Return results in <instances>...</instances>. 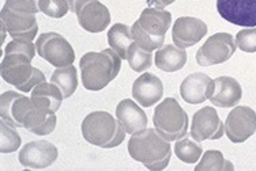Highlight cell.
Segmentation results:
<instances>
[{
  "mask_svg": "<svg viewBox=\"0 0 256 171\" xmlns=\"http://www.w3.org/2000/svg\"><path fill=\"white\" fill-rule=\"evenodd\" d=\"M170 22L172 14L169 11L156 7L144 8L139 19L131 27L134 41L148 52L161 49L165 42V34L170 27Z\"/></svg>",
  "mask_w": 256,
  "mask_h": 171,
  "instance_id": "277c9868",
  "label": "cell"
},
{
  "mask_svg": "<svg viewBox=\"0 0 256 171\" xmlns=\"http://www.w3.org/2000/svg\"><path fill=\"white\" fill-rule=\"evenodd\" d=\"M79 26L89 33H101L110 23L108 7L100 0H89L75 11Z\"/></svg>",
  "mask_w": 256,
  "mask_h": 171,
  "instance_id": "2e32d148",
  "label": "cell"
},
{
  "mask_svg": "<svg viewBox=\"0 0 256 171\" xmlns=\"http://www.w3.org/2000/svg\"><path fill=\"white\" fill-rule=\"evenodd\" d=\"M66 1H67V4H68L70 11H71V12H75L78 7H80L84 3L89 1V0H66Z\"/></svg>",
  "mask_w": 256,
  "mask_h": 171,
  "instance_id": "d6a6232c",
  "label": "cell"
},
{
  "mask_svg": "<svg viewBox=\"0 0 256 171\" xmlns=\"http://www.w3.org/2000/svg\"><path fill=\"white\" fill-rule=\"evenodd\" d=\"M128 154L148 170L161 171L166 169L170 162L172 148L170 142L164 139L156 128H146L134 133L128 140Z\"/></svg>",
  "mask_w": 256,
  "mask_h": 171,
  "instance_id": "7a4b0ae2",
  "label": "cell"
},
{
  "mask_svg": "<svg viewBox=\"0 0 256 171\" xmlns=\"http://www.w3.org/2000/svg\"><path fill=\"white\" fill-rule=\"evenodd\" d=\"M38 11V4L29 0H6L0 12L2 26H4L12 39L33 41L38 33V23L36 18Z\"/></svg>",
  "mask_w": 256,
  "mask_h": 171,
  "instance_id": "5b68a950",
  "label": "cell"
},
{
  "mask_svg": "<svg viewBox=\"0 0 256 171\" xmlns=\"http://www.w3.org/2000/svg\"><path fill=\"white\" fill-rule=\"evenodd\" d=\"M58 157L59 151L54 144L46 140H37L22 147L18 161L22 166L29 169H46L54 165Z\"/></svg>",
  "mask_w": 256,
  "mask_h": 171,
  "instance_id": "5bb4252c",
  "label": "cell"
},
{
  "mask_svg": "<svg viewBox=\"0 0 256 171\" xmlns=\"http://www.w3.org/2000/svg\"><path fill=\"white\" fill-rule=\"evenodd\" d=\"M225 133V124L221 121L217 110L204 106L192 116L191 137L198 143L204 140H218Z\"/></svg>",
  "mask_w": 256,
  "mask_h": 171,
  "instance_id": "7c38bea8",
  "label": "cell"
},
{
  "mask_svg": "<svg viewBox=\"0 0 256 171\" xmlns=\"http://www.w3.org/2000/svg\"><path fill=\"white\" fill-rule=\"evenodd\" d=\"M148 7H156V8H165L168 5L174 3L176 0H146Z\"/></svg>",
  "mask_w": 256,
  "mask_h": 171,
  "instance_id": "1f68e13d",
  "label": "cell"
},
{
  "mask_svg": "<svg viewBox=\"0 0 256 171\" xmlns=\"http://www.w3.org/2000/svg\"><path fill=\"white\" fill-rule=\"evenodd\" d=\"M234 170V166L226 161L224 154L217 150H208L203 154V158L199 165L195 167V171H224Z\"/></svg>",
  "mask_w": 256,
  "mask_h": 171,
  "instance_id": "d4e9b609",
  "label": "cell"
},
{
  "mask_svg": "<svg viewBox=\"0 0 256 171\" xmlns=\"http://www.w3.org/2000/svg\"><path fill=\"white\" fill-rule=\"evenodd\" d=\"M154 63L164 72H176L187 63V52L176 45H165L157 50Z\"/></svg>",
  "mask_w": 256,
  "mask_h": 171,
  "instance_id": "7402d4cb",
  "label": "cell"
},
{
  "mask_svg": "<svg viewBox=\"0 0 256 171\" xmlns=\"http://www.w3.org/2000/svg\"><path fill=\"white\" fill-rule=\"evenodd\" d=\"M237 48L246 52V53H255L256 52V29L255 27H246L240 30L236 34Z\"/></svg>",
  "mask_w": 256,
  "mask_h": 171,
  "instance_id": "f546056e",
  "label": "cell"
},
{
  "mask_svg": "<svg viewBox=\"0 0 256 171\" xmlns=\"http://www.w3.org/2000/svg\"><path fill=\"white\" fill-rule=\"evenodd\" d=\"M38 8L42 14L54 19L63 18L70 11L66 0H38Z\"/></svg>",
  "mask_w": 256,
  "mask_h": 171,
  "instance_id": "f1b7e54d",
  "label": "cell"
},
{
  "mask_svg": "<svg viewBox=\"0 0 256 171\" xmlns=\"http://www.w3.org/2000/svg\"><path fill=\"white\" fill-rule=\"evenodd\" d=\"M242 88L232 76H220L212 80L207 99L217 108H234L242 101Z\"/></svg>",
  "mask_w": 256,
  "mask_h": 171,
  "instance_id": "9a60e30c",
  "label": "cell"
},
{
  "mask_svg": "<svg viewBox=\"0 0 256 171\" xmlns=\"http://www.w3.org/2000/svg\"><path fill=\"white\" fill-rule=\"evenodd\" d=\"M134 42L131 29L127 24L116 23L108 31V44L123 60H127L128 49Z\"/></svg>",
  "mask_w": 256,
  "mask_h": 171,
  "instance_id": "603a6c76",
  "label": "cell"
},
{
  "mask_svg": "<svg viewBox=\"0 0 256 171\" xmlns=\"http://www.w3.org/2000/svg\"><path fill=\"white\" fill-rule=\"evenodd\" d=\"M217 10L229 23L256 27V0H217Z\"/></svg>",
  "mask_w": 256,
  "mask_h": 171,
  "instance_id": "4fadbf2b",
  "label": "cell"
},
{
  "mask_svg": "<svg viewBox=\"0 0 256 171\" xmlns=\"http://www.w3.org/2000/svg\"><path fill=\"white\" fill-rule=\"evenodd\" d=\"M122 60L112 48L84 54L79 61L84 87L89 91H100L106 87L120 72Z\"/></svg>",
  "mask_w": 256,
  "mask_h": 171,
  "instance_id": "3957f363",
  "label": "cell"
},
{
  "mask_svg": "<svg viewBox=\"0 0 256 171\" xmlns=\"http://www.w3.org/2000/svg\"><path fill=\"white\" fill-rule=\"evenodd\" d=\"M256 132V113L250 106H234L225 121V133L232 143L246 142Z\"/></svg>",
  "mask_w": 256,
  "mask_h": 171,
  "instance_id": "8fae6325",
  "label": "cell"
},
{
  "mask_svg": "<svg viewBox=\"0 0 256 171\" xmlns=\"http://www.w3.org/2000/svg\"><path fill=\"white\" fill-rule=\"evenodd\" d=\"M32 3H36V4H38V0H29Z\"/></svg>",
  "mask_w": 256,
  "mask_h": 171,
  "instance_id": "836d02e7",
  "label": "cell"
},
{
  "mask_svg": "<svg viewBox=\"0 0 256 171\" xmlns=\"http://www.w3.org/2000/svg\"><path fill=\"white\" fill-rule=\"evenodd\" d=\"M36 45L32 41H26V39H12L11 42L7 44L4 48V53H22L28 54L32 59H34L36 54Z\"/></svg>",
  "mask_w": 256,
  "mask_h": 171,
  "instance_id": "4dcf8cb0",
  "label": "cell"
},
{
  "mask_svg": "<svg viewBox=\"0 0 256 171\" xmlns=\"http://www.w3.org/2000/svg\"><path fill=\"white\" fill-rule=\"evenodd\" d=\"M36 48L40 57L56 68L74 65L75 52L67 39L59 33H44L36 41Z\"/></svg>",
  "mask_w": 256,
  "mask_h": 171,
  "instance_id": "9c48e42d",
  "label": "cell"
},
{
  "mask_svg": "<svg viewBox=\"0 0 256 171\" xmlns=\"http://www.w3.org/2000/svg\"><path fill=\"white\" fill-rule=\"evenodd\" d=\"M174 154L184 163L194 165L198 161H200V157L203 155V148L198 144V142L195 143L191 139L182 137L180 140H176Z\"/></svg>",
  "mask_w": 256,
  "mask_h": 171,
  "instance_id": "484cf974",
  "label": "cell"
},
{
  "mask_svg": "<svg viewBox=\"0 0 256 171\" xmlns=\"http://www.w3.org/2000/svg\"><path fill=\"white\" fill-rule=\"evenodd\" d=\"M207 24L202 19L192 16H180L173 24V42L182 49L191 48L207 34Z\"/></svg>",
  "mask_w": 256,
  "mask_h": 171,
  "instance_id": "e0dca14e",
  "label": "cell"
},
{
  "mask_svg": "<svg viewBox=\"0 0 256 171\" xmlns=\"http://www.w3.org/2000/svg\"><path fill=\"white\" fill-rule=\"evenodd\" d=\"M127 61L130 67L135 72H144L153 65V56L152 52H148L139 46L135 41H134L127 53Z\"/></svg>",
  "mask_w": 256,
  "mask_h": 171,
  "instance_id": "4316f807",
  "label": "cell"
},
{
  "mask_svg": "<svg viewBox=\"0 0 256 171\" xmlns=\"http://www.w3.org/2000/svg\"><path fill=\"white\" fill-rule=\"evenodd\" d=\"M210 84L212 78L206 73H191L180 84V95L187 103L199 105L207 99Z\"/></svg>",
  "mask_w": 256,
  "mask_h": 171,
  "instance_id": "ffe728a7",
  "label": "cell"
},
{
  "mask_svg": "<svg viewBox=\"0 0 256 171\" xmlns=\"http://www.w3.org/2000/svg\"><path fill=\"white\" fill-rule=\"evenodd\" d=\"M16 127L10 122L2 120L0 122V151L2 154H11L18 151L20 147V136L16 132Z\"/></svg>",
  "mask_w": 256,
  "mask_h": 171,
  "instance_id": "83f0119b",
  "label": "cell"
},
{
  "mask_svg": "<svg viewBox=\"0 0 256 171\" xmlns=\"http://www.w3.org/2000/svg\"><path fill=\"white\" fill-rule=\"evenodd\" d=\"M236 41L229 33H216L208 37L196 52V63L200 67L222 64L236 52Z\"/></svg>",
  "mask_w": 256,
  "mask_h": 171,
  "instance_id": "30bf717a",
  "label": "cell"
},
{
  "mask_svg": "<svg viewBox=\"0 0 256 171\" xmlns=\"http://www.w3.org/2000/svg\"><path fill=\"white\" fill-rule=\"evenodd\" d=\"M32 101L40 106L41 109H44L50 113H56L62 106L63 102V93L58 86L54 83H40L37 84L33 91H32Z\"/></svg>",
  "mask_w": 256,
  "mask_h": 171,
  "instance_id": "44dd1931",
  "label": "cell"
},
{
  "mask_svg": "<svg viewBox=\"0 0 256 171\" xmlns=\"http://www.w3.org/2000/svg\"><path fill=\"white\" fill-rule=\"evenodd\" d=\"M164 84L153 73H142L132 84V97L143 108H150L161 101Z\"/></svg>",
  "mask_w": 256,
  "mask_h": 171,
  "instance_id": "ac0fdd59",
  "label": "cell"
},
{
  "mask_svg": "<svg viewBox=\"0 0 256 171\" xmlns=\"http://www.w3.org/2000/svg\"><path fill=\"white\" fill-rule=\"evenodd\" d=\"M32 60L28 54L4 53L0 65L3 80L22 93L33 91L37 84L44 83L45 75L30 64Z\"/></svg>",
  "mask_w": 256,
  "mask_h": 171,
  "instance_id": "52a82bcc",
  "label": "cell"
},
{
  "mask_svg": "<svg viewBox=\"0 0 256 171\" xmlns=\"http://www.w3.org/2000/svg\"><path fill=\"white\" fill-rule=\"evenodd\" d=\"M50 82L62 90L64 98H70L78 87V71L74 65L54 69L50 76Z\"/></svg>",
  "mask_w": 256,
  "mask_h": 171,
  "instance_id": "cb8c5ba5",
  "label": "cell"
},
{
  "mask_svg": "<svg viewBox=\"0 0 256 171\" xmlns=\"http://www.w3.org/2000/svg\"><path fill=\"white\" fill-rule=\"evenodd\" d=\"M0 116L2 120L10 122L14 127L24 128L29 132L46 136L56 128V116L37 106L32 98L16 91H7L0 97Z\"/></svg>",
  "mask_w": 256,
  "mask_h": 171,
  "instance_id": "6da1fadb",
  "label": "cell"
},
{
  "mask_svg": "<svg viewBox=\"0 0 256 171\" xmlns=\"http://www.w3.org/2000/svg\"><path fill=\"white\" fill-rule=\"evenodd\" d=\"M82 136L88 143L100 148H114L126 139V131L108 112H93L88 114L80 125Z\"/></svg>",
  "mask_w": 256,
  "mask_h": 171,
  "instance_id": "8992f818",
  "label": "cell"
},
{
  "mask_svg": "<svg viewBox=\"0 0 256 171\" xmlns=\"http://www.w3.org/2000/svg\"><path fill=\"white\" fill-rule=\"evenodd\" d=\"M153 124L164 139L176 142L187 136L190 120L186 110L174 98H166L154 110Z\"/></svg>",
  "mask_w": 256,
  "mask_h": 171,
  "instance_id": "ba28073f",
  "label": "cell"
},
{
  "mask_svg": "<svg viewBox=\"0 0 256 171\" xmlns=\"http://www.w3.org/2000/svg\"><path fill=\"white\" fill-rule=\"evenodd\" d=\"M116 118L126 133L134 135L148 128V116L131 99H123L116 106Z\"/></svg>",
  "mask_w": 256,
  "mask_h": 171,
  "instance_id": "d6986e66",
  "label": "cell"
}]
</instances>
